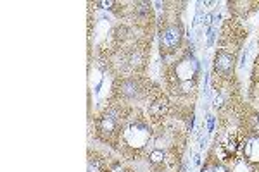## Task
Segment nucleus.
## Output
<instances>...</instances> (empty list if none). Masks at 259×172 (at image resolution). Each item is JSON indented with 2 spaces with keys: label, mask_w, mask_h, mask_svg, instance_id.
Listing matches in <instances>:
<instances>
[{
  "label": "nucleus",
  "mask_w": 259,
  "mask_h": 172,
  "mask_svg": "<svg viewBox=\"0 0 259 172\" xmlns=\"http://www.w3.org/2000/svg\"><path fill=\"white\" fill-rule=\"evenodd\" d=\"M183 40V29L180 24H168L166 28H162L161 35H159V43L161 50L164 52H175Z\"/></svg>",
  "instance_id": "nucleus-1"
},
{
  "label": "nucleus",
  "mask_w": 259,
  "mask_h": 172,
  "mask_svg": "<svg viewBox=\"0 0 259 172\" xmlns=\"http://www.w3.org/2000/svg\"><path fill=\"white\" fill-rule=\"evenodd\" d=\"M150 140V129L142 123H133L124 129V141L132 148H142Z\"/></svg>",
  "instance_id": "nucleus-2"
},
{
  "label": "nucleus",
  "mask_w": 259,
  "mask_h": 172,
  "mask_svg": "<svg viewBox=\"0 0 259 172\" xmlns=\"http://www.w3.org/2000/svg\"><path fill=\"white\" fill-rule=\"evenodd\" d=\"M199 74V62L194 55H185L183 59H180L175 66V76L180 83H187V81H195Z\"/></svg>",
  "instance_id": "nucleus-3"
},
{
  "label": "nucleus",
  "mask_w": 259,
  "mask_h": 172,
  "mask_svg": "<svg viewBox=\"0 0 259 172\" xmlns=\"http://www.w3.org/2000/svg\"><path fill=\"white\" fill-rule=\"evenodd\" d=\"M214 71L221 76H232L235 71V55L225 50H220L214 57Z\"/></svg>",
  "instance_id": "nucleus-4"
},
{
  "label": "nucleus",
  "mask_w": 259,
  "mask_h": 172,
  "mask_svg": "<svg viewBox=\"0 0 259 172\" xmlns=\"http://www.w3.org/2000/svg\"><path fill=\"white\" fill-rule=\"evenodd\" d=\"M119 91L126 100H135L140 96V85L135 79H124L119 86Z\"/></svg>",
  "instance_id": "nucleus-5"
},
{
  "label": "nucleus",
  "mask_w": 259,
  "mask_h": 172,
  "mask_svg": "<svg viewBox=\"0 0 259 172\" xmlns=\"http://www.w3.org/2000/svg\"><path fill=\"white\" fill-rule=\"evenodd\" d=\"M99 131L102 134H107V136H111V134L116 133V129H118V119H116L112 114H104L102 117L99 119V124H97Z\"/></svg>",
  "instance_id": "nucleus-6"
},
{
  "label": "nucleus",
  "mask_w": 259,
  "mask_h": 172,
  "mask_svg": "<svg viewBox=\"0 0 259 172\" xmlns=\"http://www.w3.org/2000/svg\"><path fill=\"white\" fill-rule=\"evenodd\" d=\"M245 158L252 163H259V136H252L244 145Z\"/></svg>",
  "instance_id": "nucleus-7"
},
{
  "label": "nucleus",
  "mask_w": 259,
  "mask_h": 172,
  "mask_svg": "<svg viewBox=\"0 0 259 172\" xmlns=\"http://www.w3.org/2000/svg\"><path fill=\"white\" fill-rule=\"evenodd\" d=\"M168 110H169V102L166 98H157L149 105V114L152 116L154 119H159V117L166 116Z\"/></svg>",
  "instance_id": "nucleus-8"
},
{
  "label": "nucleus",
  "mask_w": 259,
  "mask_h": 172,
  "mask_svg": "<svg viewBox=\"0 0 259 172\" xmlns=\"http://www.w3.org/2000/svg\"><path fill=\"white\" fill-rule=\"evenodd\" d=\"M164 157H166V153L162 152L161 148H154L152 152L149 153V160L152 163H162L164 162Z\"/></svg>",
  "instance_id": "nucleus-9"
},
{
  "label": "nucleus",
  "mask_w": 259,
  "mask_h": 172,
  "mask_svg": "<svg viewBox=\"0 0 259 172\" xmlns=\"http://www.w3.org/2000/svg\"><path fill=\"white\" fill-rule=\"evenodd\" d=\"M214 172H228V169L221 163H214Z\"/></svg>",
  "instance_id": "nucleus-10"
},
{
  "label": "nucleus",
  "mask_w": 259,
  "mask_h": 172,
  "mask_svg": "<svg viewBox=\"0 0 259 172\" xmlns=\"http://www.w3.org/2000/svg\"><path fill=\"white\" fill-rule=\"evenodd\" d=\"M200 172H214V165H212V163H207V165L202 167V170Z\"/></svg>",
  "instance_id": "nucleus-11"
},
{
  "label": "nucleus",
  "mask_w": 259,
  "mask_h": 172,
  "mask_svg": "<svg viewBox=\"0 0 259 172\" xmlns=\"http://www.w3.org/2000/svg\"><path fill=\"white\" fill-rule=\"evenodd\" d=\"M112 4H114V2H99V6H102L104 9H111Z\"/></svg>",
  "instance_id": "nucleus-12"
}]
</instances>
